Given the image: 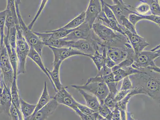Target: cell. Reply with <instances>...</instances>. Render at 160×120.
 Here are the masks:
<instances>
[{
	"label": "cell",
	"mask_w": 160,
	"mask_h": 120,
	"mask_svg": "<svg viewBox=\"0 0 160 120\" xmlns=\"http://www.w3.org/2000/svg\"><path fill=\"white\" fill-rule=\"evenodd\" d=\"M5 10L6 14L5 27L7 28V32H8L11 28L19 25L16 11L15 1H7V7Z\"/></svg>",
	"instance_id": "cell-15"
},
{
	"label": "cell",
	"mask_w": 160,
	"mask_h": 120,
	"mask_svg": "<svg viewBox=\"0 0 160 120\" xmlns=\"http://www.w3.org/2000/svg\"><path fill=\"white\" fill-rule=\"evenodd\" d=\"M12 104L11 89L4 84L2 93L0 95V114L9 116L10 108Z\"/></svg>",
	"instance_id": "cell-17"
},
{
	"label": "cell",
	"mask_w": 160,
	"mask_h": 120,
	"mask_svg": "<svg viewBox=\"0 0 160 120\" xmlns=\"http://www.w3.org/2000/svg\"><path fill=\"white\" fill-rule=\"evenodd\" d=\"M67 87H64L61 90L56 92V95L53 98L56 99L59 104L65 105L72 109L79 116L82 120H89L90 116H87L82 114L78 109V101L74 99L73 96L67 89Z\"/></svg>",
	"instance_id": "cell-8"
},
{
	"label": "cell",
	"mask_w": 160,
	"mask_h": 120,
	"mask_svg": "<svg viewBox=\"0 0 160 120\" xmlns=\"http://www.w3.org/2000/svg\"><path fill=\"white\" fill-rule=\"evenodd\" d=\"M120 25L123 26L129 31L134 34H138L136 27L124 16H122L120 18Z\"/></svg>",
	"instance_id": "cell-35"
},
{
	"label": "cell",
	"mask_w": 160,
	"mask_h": 120,
	"mask_svg": "<svg viewBox=\"0 0 160 120\" xmlns=\"http://www.w3.org/2000/svg\"><path fill=\"white\" fill-rule=\"evenodd\" d=\"M130 90H119L115 97V100L116 103L122 100L129 93Z\"/></svg>",
	"instance_id": "cell-42"
},
{
	"label": "cell",
	"mask_w": 160,
	"mask_h": 120,
	"mask_svg": "<svg viewBox=\"0 0 160 120\" xmlns=\"http://www.w3.org/2000/svg\"><path fill=\"white\" fill-rule=\"evenodd\" d=\"M112 73L111 68L108 67L106 66L103 67L99 71H98L97 76L103 77Z\"/></svg>",
	"instance_id": "cell-43"
},
{
	"label": "cell",
	"mask_w": 160,
	"mask_h": 120,
	"mask_svg": "<svg viewBox=\"0 0 160 120\" xmlns=\"http://www.w3.org/2000/svg\"><path fill=\"white\" fill-rule=\"evenodd\" d=\"M5 10L0 11V34H1V45L3 44L4 37L5 36V28L6 22ZM0 45V46H1Z\"/></svg>",
	"instance_id": "cell-36"
},
{
	"label": "cell",
	"mask_w": 160,
	"mask_h": 120,
	"mask_svg": "<svg viewBox=\"0 0 160 120\" xmlns=\"http://www.w3.org/2000/svg\"><path fill=\"white\" fill-rule=\"evenodd\" d=\"M124 33L133 48L135 55L143 51L144 49L150 45L146 39L139 35L138 34L131 33L127 29L125 30Z\"/></svg>",
	"instance_id": "cell-14"
},
{
	"label": "cell",
	"mask_w": 160,
	"mask_h": 120,
	"mask_svg": "<svg viewBox=\"0 0 160 120\" xmlns=\"http://www.w3.org/2000/svg\"><path fill=\"white\" fill-rule=\"evenodd\" d=\"M113 5L105 3L106 5L111 10L118 22L120 24V18L122 16L127 17L130 14H137L135 11L130 9L131 5L126 4L122 0H113Z\"/></svg>",
	"instance_id": "cell-10"
},
{
	"label": "cell",
	"mask_w": 160,
	"mask_h": 120,
	"mask_svg": "<svg viewBox=\"0 0 160 120\" xmlns=\"http://www.w3.org/2000/svg\"><path fill=\"white\" fill-rule=\"evenodd\" d=\"M96 22L101 23V24L106 26V27L114 30V31L118 32V33L122 34L123 35L126 36L124 33L125 30H126V29L119 23L110 21L107 18L105 14L102 11H101V12L99 15Z\"/></svg>",
	"instance_id": "cell-19"
},
{
	"label": "cell",
	"mask_w": 160,
	"mask_h": 120,
	"mask_svg": "<svg viewBox=\"0 0 160 120\" xmlns=\"http://www.w3.org/2000/svg\"><path fill=\"white\" fill-rule=\"evenodd\" d=\"M129 77L132 84L129 94L132 96L145 95L152 99L160 100V74L145 69Z\"/></svg>",
	"instance_id": "cell-1"
},
{
	"label": "cell",
	"mask_w": 160,
	"mask_h": 120,
	"mask_svg": "<svg viewBox=\"0 0 160 120\" xmlns=\"http://www.w3.org/2000/svg\"><path fill=\"white\" fill-rule=\"evenodd\" d=\"M96 37L92 29H91L85 21L81 25L74 29L73 31L69 34L63 39L67 41H77L79 40H93Z\"/></svg>",
	"instance_id": "cell-9"
},
{
	"label": "cell",
	"mask_w": 160,
	"mask_h": 120,
	"mask_svg": "<svg viewBox=\"0 0 160 120\" xmlns=\"http://www.w3.org/2000/svg\"><path fill=\"white\" fill-rule=\"evenodd\" d=\"M4 87V83L2 72L0 69V95L2 93Z\"/></svg>",
	"instance_id": "cell-45"
},
{
	"label": "cell",
	"mask_w": 160,
	"mask_h": 120,
	"mask_svg": "<svg viewBox=\"0 0 160 120\" xmlns=\"http://www.w3.org/2000/svg\"><path fill=\"white\" fill-rule=\"evenodd\" d=\"M102 11L101 1L99 0H91L86 11L85 12V22L92 29L93 25L96 22L97 18Z\"/></svg>",
	"instance_id": "cell-12"
},
{
	"label": "cell",
	"mask_w": 160,
	"mask_h": 120,
	"mask_svg": "<svg viewBox=\"0 0 160 120\" xmlns=\"http://www.w3.org/2000/svg\"><path fill=\"white\" fill-rule=\"evenodd\" d=\"M97 120H107L105 119L104 118H103L102 117L100 116V115H98L97 118Z\"/></svg>",
	"instance_id": "cell-48"
},
{
	"label": "cell",
	"mask_w": 160,
	"mask_h": 120,
	"mask_svg": "<svg viewBox=\"0 0 160 120\" xmlns=\"http://www.w3.org/2000/svg\"><path fill=\"white\" fill-rule=\"evenodd\" d=\"M78 90L85 99L86 106L92 110L97 112L100 105L97 98L93 95L87 93L85 90L81 89Z\"/></svg>",
	"instance_id": "cell-22"
},
{
	"label": "cell",
	"mask_w": 160,
	"mask_h": 120,
	"mask_svg": "<svg viewBox=\"0 0 160 120\" xmlns=\"http://www.w3.org/2000/svg\"><path fill=\"white\" fill-rule=\"evenodd\" d=\"M116 95L114 94L109 93L104 101V104L112 111L115 107L117 104L115 100Z\"/></svg>",
	"instance_id": "cell-38"
},
{
	"label": "cell",
	"mask_w": 160,
	"mask_h": 120,
	"mask_svg": "<svg viewBox=\"0 0 160 120\" xmlns=\"http://www.w3.org/2000/svg\"><path fill=\"white\" fill-rule=\"evenodd\" d=\"M91 58L95 64L97 70L99 71L105 65L106 59L107 57V47L105 46L102 51H96L94 54L88 57Z\"/></svg>",
	"instance_id": "cell-21"
},
{
	"label": "cell",
	"mask_w": 160,
	"mask_h": 120,
	"mask_svg": "<svg viewBox=\"0 0 160 120\" xmlns=\"http://www.w3.org/2000/svg\"><path fill=\"white\" fill-rule=\"evenodd\" d=\"M92 29L104 46L125 48L131 45L127 36L114 31L101 23L95 22Z\"/></svg>",
	"instance_id": "cell-2"
},
{
	"label": "cell",
	"mask_w": 160,
	"mask_h": 120,
	"mask_svg": "<svg viewBox=\"0 0 160 120\" xmlns=\"http://www.w3.org/2000/svg\"><path fill=\"white\" fill-rule=\"evenodd\" d=\"M0 69L2 72L4 84L8 89H11L14 77V72L4 44L0 46Z\"/></svg>",
	"instance_id": "cell-7"
},
{
	"label": "cell",
	"mask_w": 160,
	"mask_h": 120,
	"mask_svg": "<svg viewBox=\"0 0 160 120\" xmlns=\"http://www.w3.org/2000/svg\"><path fill=\"white\" fill-rule=\"evenodd\" d=\"M112 120H122L120 111L117 107H115L112 111Z\"/></svg>",
	"instance_id": "cell-44"
},
{
	"label": "cell",
	"mask_w": 160,
	"mask_h": 120,
	"mask_svg": "<svg viewBox=\"0 0 160 120\" xmlns=\"http://www.w3.org/2000/svg\"><path fill=\"white\" fill-rule=\"evenodd\" d=\"M140 3L136 7V12L139 15H147L151 14L148 4L143 2L142 0L140 1Z\"/></svg>",
	"instance_id": "cell-34"
},
{
	"label": "cell",
	"mask_w": 160,
	"mask_h": 120,
	"mask_svg": "<svg viewBox=\"0 0 160 120\" xmlns=\"http://www.w3.org/2000/svg\"><path fill=\"white\" fill-rule=\"evenodd\" d=\"M132 96L129 93L122 100L117 102L116 107L120 111L122 120H127V106Z\"/></svg>",
	"instance_id": "cell-28"
},
{
	"label": "cell",
	"mask_w": 160,
	"mask_h": 120,
	"mask_svg": "<svg viewBox=\"0 0 160 120\" xmlns=\"http://www.w3.org/2000/svg\"><path fill=\"white\" fill-rule=\"evenodd\" d=\"M135 58V54L132 46L128 49V55L126 59L118 65L122 68H126L131 67Z\"/></svg>",
	"instance_id": "cell-30"
},
{
	"label": "cell",
	"mask_w": 160,
	"mask_h": 120,
	"mask_svg": "<svg viewBox=\"0 0 160 120\" xmlns=\"http://www.w3.org/2000/svg\"><path fill=\"white\" fill-rule=\"evenodd\" d=\"M48 2V1H46V0H43V1H42L40 7H39V9L38 10L37 13H36V15L35 16L34 18L32 20L31 22L30 23V24L28 26V28L30 29V30H31L32 29L35 23H36V21H37L39 17H40L42 12L43 9H44L45 7H46Z\"/></svg>",
	"instance_id": "cell-37"
},
{
	"label": "cell",
	"mask_w": 160,
	"mask_h": 120,
	"mask_svg": "<svg viewBox=\"0 0 160 120\" xmlns=\"http://www.w3.org/2000/svg\"><path fill=\"white\" fill-rule=\"evenodd\" d=\"M128 20L136 27V25L142 20H147L155 23L160 26V17L152 14L147 15H140L138 14H130L128 17Z\"/></svg>",
	"instance_id": "cell-23"
},
{
	"label": "cell",
	"mask_w": 160,
	"mask_h": 120,
	"mask_svg": "<svg viewBox=\"0 0 160 120\" xmlns=\"http://www.w3.org/2000/svg\"><path fill=\"white\" fill-rule=\"evenodd\" d=\"M19 110L20 109H17V107L12 103L9 111V116L10 120H20L18 113Z\"/></svg>",
	"instance_id": "cell-41"
},
{
	"label": "cell",
	"mask_w": 160,
	"mask_h": 120,
	"mask_svg": "<svg viewBox=\"0 0 160 120\" xmlns=\"http://www.w3.org/2000/svg\"><path fill=\"white\" fill-rule=\"evenodd\" d=\"M99 115L107 120H112V112L105 104L100 105L98 111Z\"/></svg>",
	"instance_id": "cell-33"
},
{
	"label": "cell",
	"mask_w": 160,
	"mask_h": 120,
	"mask_svg": "<svg viewBox=\"0 0 160 120\" xmlns=\"http://www.w3.org/2000/svg\"></svg>",
	"instance_id": "cell-50"
},
{
	"label": "cell",
	"mask_w": 160,
	"mask_h": 120,
	"mask_svg": "<svg viewBox=\"0 0 160 120\" xmlns=\"http://www.w3.org/2000/svg\"><path fill=\"white\" fill-rule=\"evenodd\" d=\"M85 11H82L79 15L75 17L73 19L63 27L60 28L64 30H72L79 27L85 22Z\"/></svg>",
	"instance_id": "cell-27"
},
{
	"label": "cell",
	"mask_w": 160,
	"mask_h": 120,
	"mask_svg": "<svg viewBox=\"0 0 160 120\" xmlns=\"http://www.w3.org/2000/svg\"><path fill=\"white\" fill-rule=\"evenodd\" d=\"M50 95L48 90L47 83L46 81H44V87L42 92L41 95L38 101V103L36 104L35 110L33 113L37 112L39 110L42 109L46 106L51 100Z\"/></svg>",
	"instance_id": "cell-25"
},
{
	"label": "cell",
	"mask_w": 160,
	"mask_h": 120,
	"mask_svg": "<svg viewBox=\"0 0 160 120\" xmlns=\"http://www.w3.org/2000/svg\"><path fill=\"white\" fill-rule=\"evenodd\" d=\"M5 35L8 37L12 51V52H15L17 35V30L16 27L11 28L9 31L7 32V35Z\"/></svg>",
	"instance_id": "cell-31"
},
{
	"label": "cell",
	"mask_w": 160,
	"mask_h": 120,
	"mask_svg": "<svg viewBox=\"0 0 160 120\" xmlns=\"http://www.w3.org/2000/svg\"><path fill=\"white\" fill-rule=\"evenodd\" d=\"M56 99L53 98L50 101L39 111L33 113L31 116L24 120H46L53 113L58 106Z\"/></svg>",
	"instance_id": "cell-13"
},
{
	"label": "cell",
	"mask_w": 160,
	"mask_h": 120,
	"mask_svg": "<svg viewBox=\"0 0 160 120\" xmlns=\"http://www.w3.org/2000/svg\"><path fill=\"white\" fill-rule=\"evenodd\" d=\"M36 107V105L29 103L20 98V109L24 119L31 116L34 112Z\"/></svg>",
	"instance_id": "cell-26"
},
{
	"label": "cell",
	"mask_w": 160,
	"mask_h": 120,
	"mask_svg": "<svg viewBox=\"0 0 160 120\" xmlns=\"http://www.w3.org/2000/svg\"><path fill=\"white\" fill-rule=\"evenodd\" d=\"M98 112H95L92 115L91 118L90 120H97V117H98Z\"/></svg>",
	"instance_id": "cell-47"
},
{
	"label": "cell",
	"mask_w": 160,
	"mask_h": 120,
	"mask_svg": "<svg viewBox=\"0 0 160 120\" xmlns=\"http://www.w3.org/2000/svg\"><path fill=\"white\" fill-rule=\"evenodd\" d=\"M127 120H136L133 118V115L130 112H127Z\"/></svg>",
	"instance_id": "cell-46"
},
{
	"label": "cell",
	"mask_w": 160,
	"mask_h": 120,
	"mask_svg": "<svg viewBox=\"0 0 160 120\" xmlns=\"http://www.w3.org/2000/svg\"><path fill=\"white\" fill-rule=\"evenodd\" d=\"M131 46V45L125 48L107 47V54L116 65H118L126 59L128 55V49Z\"/></svg>",
	"instance_id": "cell-16"
},
{
	"label": "cell",
	"mask_w": 160,
	"mask_h": 120,
	"mask_svg": "<svg viewBox=\"0 0 160 120\" xmlns=\"http://www.w3.org/2000/svg\"><path fill=\"white\" fill-rule=\"evenodd\" d=\"M71 87L78 89L88 91L97 98L100 105L104 103L106 98L108 95L109 90L107 84L102 81H89L87 80L85 84L81 85H72Z\"/></svg>",
	"instance_id": "cell-6"
},
{
	"label": "cell",
	"mask_w": 160,
	"mask_h": 120,
	"mask_svg": "<svg viewBox=\"0 0 160 120\" xmlns=\"http://www.w3.org/2000/svg\"><path fill=\"white\" fill-rule=\"evenodd\" d=\"M53 52V63H62L67 58L77 55L88 56L78 50L70 47L54 48L49 47Z\"/></svg>",
	"instance_id": "cell-11"
},
{
	"label": "cell",
	"mask_w": 160,
	"mask_h": 120,
	"mask_svg": "<svg viewBox=\"0 0 160 120\" xmlns=\"http://www.w3.org/2000/svg\"><path fill=\"white\" fill-rule=\"evenodd\" d=\"M21 3V1L20 0L15 1L16 11L22 33L30 48H33L42 56V49L44 45L40 38L36 35L34 32L28 28L23 20L19 10V5Z\"/></svg>",
	"instance_id": "cell-4"
},
{
	"label": "cell",
	"mask_w": 160,
	"mask_h": 120,
	"mask_svg": "<svg viewBox=\"0 0 160 120\" xmlns=\"http://www.w3.org/2000/svg\"><path fill=\"white\" fill-rule=\"evenodd\" d=\"M29 58L34 62L40 68L45 74L47 75L51 82L52 83L51 79L50 78L48 73L47 71V68L45 67L43 64L42 60V56L39 55L36 51L33 48H30V52L28 54V56Z\"/></svg>",
	"instance_id": "cell-24"
},
{
	"label": "cell",
	"mask_w": 160,
	"mask_h": 120,
	"mask_svg": "<svg viewBox=\"0 0 160 120\" xmlns=\"http://www.w3.org/2000/svg\"><path fill=\"white\" fill-rule=\"evenodd\" d=\"M149 5L151 14L158 16L160 15V7L158 0H142Z\"/></svg>",
	"instance_id": "cell-32"
},
{
	"label": "cell",
	"mask_w": 160,
	"mask_h": 120,
	"mask_svg": "<svg viewBox=\"0 0 160 120\" xmlns=\"http://www.w3.org/2000/svg\"><path fill=\"white\" fill-rule=\"evenodd\" d=\"M61 64L62 63H53V69L51 71L47 68L48 73L51 79L52 84L56 92L64 87L61 83L59 75Z\"/></svg>",
	"instance_id": "cell-20"
},
{
	"label": "cell",
	"mask_w": 160,
	"mask_h": 120,
	"mask_svg": "<svg viewBox=\"0 0 160 120\" xmlns=\"http://www.w3.org/2000/svg\"><path fill=\"white\" fill-rule=\"evenodd\" d=\"M11 93L12 103L17 109H20V96L19 90L17 86V77H14L13 81L12 84Z\"/></svg>",
	"instance_id": "cell-29"
},
{
	"label": "cell",
	"mask_w": 160,
	"mask_h": 120,
	"mask_svg": "<svg viewBox=\"0 0 160 120\" xmlns=\"http://www.w3.org/2000/svg\"><path fill=\"white\" fill-rule=\"evenodd\" d=\"M0 45H1V34H0Z\"/></svg>",
	"instance_id": "cell-49"
},
{
	"label": "cell",
	"mask_w": 160,
	"mask_h": 120,
	"mask_svg": "<svg viewBox=\"0 0 160 120\" xmlns=\"http://www.w3.org/2000/svg\"><path fill=\"white\" fill-rule=\"evenodd\" d=\"M16 27L17 30L16 52L18 61L17 72L18 76L26 73V61L30 48L23 36L19 25Z\"/></svg>",
	"instance_id": "cell-5"
},
{
	"label": "cell",
	"mask_w": 160,
	"mask_h": 120,
	"mask_svg": "<svg viewBox=\"0 0 160 120\" xmlns=\"http://www.w3.org/2000/svg\"><path fill=\"white\" fill-rule=\"evenodd\" d=\"M78 109L81 111L82 114L90 116L95 113L96 111H94L90 109L88 107L85 105H83L81 104L78 102Z\"/></svg>",
	"instance_id": "cell-40"
},
{
	"label": "cell",
	"mask_w": 160,
	"mask_h": 120,
	"mask_svg": "<svg viewBox=\"0 0 160 120\" xmlns=\"http://www.w3.org/2000/svg\"><path fill=\"white\" fill-rule=\"evenodd\" d=\"M160 46L158 45L150 51H143L135 55L134 61L132 67L139 71L148 69L160 74V67L156 65L155 63L157 59L160 57Z\"/></svg>",
	"instance_id": "cell-3"
},
{
	"label": "cell",
	"mask_w": 160,
	"mask_h": 120,
	"mask_svg": "<svg viewBox=\"0 0 160 120\" xmlns=\"http://www.w3.org/2000/svg\"><path fill=\"white\" fill-rule=\"evenodd\" d=\"M132 89V84L129 76L123 79L120 90H130Z\"/></svg>",
	"instance_id": "cell-39"
},
{
	"label": "cell",
	"mask_w": 160,
	"mask_h": 120,
	"mask_svg": "<svg viewBox=\"0 0 160 120\" xmlns=\"http://www.w3.org/2000/svg\"><path fill=\"white\" fill-rule=\"evenodd\" d=\"M111 69L112 73L114 76L115 81L118 83L123 80L125 77L142 72L135 69L132 66L126 68H122L118 65L115 66Z\"/></svg>",
	"instance_id": "cell-18"
}]
</instances>
